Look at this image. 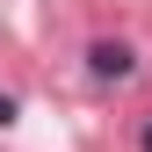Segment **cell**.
Masks as SVG:
<instances>
[{
  "label": "cell",
  "mask_w": 152,
  "mask_h": 152,
  "mask_svg": "<svg viewBox=\"0 0 152 152\" xmlns=\"http://www.w3.org/2000/svg\"><path fill=\"white\" fill-rule=\"evenodd\" d=\"M130 65H138L130 44H94L87 51V72H94V80H130Z\"/></svg>",
  "instance_id": "6da1fadb"
},
{
  "label": "cell",
  "mask_w": 152,
  "mask_h": 152,
  "mask_svg": "<svg viewBox=\"0 0 152 152\" xmlns=\"http://www.w3.org/2000/svg\"><path fill=\"white\" fill-rule=\"evenodd\" d=\"M15 116H22V109H15V94H0V130H7Z\"/></svg>",
  "instance_id": "7a4b0ae2"
},
{
  "label": "cell",
  "mask_w": 152,
  "mask_h": 152,
  "mask_svg": "<svg viewBox=\"0 0 152 152\" xmlns=\"http://www.w3.org/2000/svg\"><path fill=\"white\" fill-rule=\"evenodd\" d=\"M138 145H145V152H152V123H145V138H138Z\"/></svg>",
  "instance_id": "3957f363"
}]
</instances>
